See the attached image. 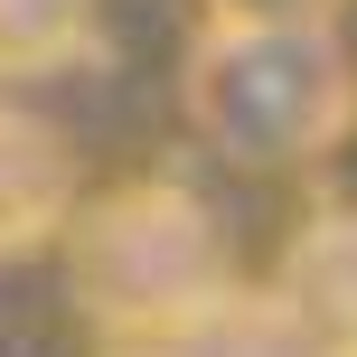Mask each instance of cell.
I'll list each match as a JSON object with an SVG mask.
<instances>
[{
	"label": "cell",
	"instance_id": "cell-1",
	"mask_svg": "<svg viewBox=\"0 0 357 357\" xmlns=\"http://www.w3.org/2000/svg\"><path fill=\"white\" fill-rule=\"evenodd\" d=\"M178 113L226 169H320L357 123V47L339 19H207L178 75Z\"/></svg>",
	"mask_w": 357,
	"mask_h": 357
},
{
	"label": "cell",
	"instance_id": "cell-2",
	"mask_svg": "<svg viewBox=\"0 0 357 357\" xmlns=\"http://www.w3.org/2000/svg\"><path fill=\"white\" fill-rule=\"evenodd\" d=\"M56 245H66L75 320L104 329L113 348H160L207 301L235 291L226 226H216L207 197H188L178 178H123V188L85 197Z\"/></svg>",
	"mask_w": 357,
	"mask_h": 357
},
{
	"label": "cell",
	"instance_id": "cell-3",
	"mask_svg": "<svg viewBox=\"0 0 357 357\" xmlns=\"http://www.w3.org/2000/svg\"><path fill=\"white\" fill-rule=\"evenodd\" d=\"M75 207H85L75 142L47 123V113H29V104H10V94H0V264L47 254L56 235H66Z\"/></svg>",
	"mask_w": 357,
	"mask_h": 357
},
{
	"label": "cell",
	"instance_id": "cell-4",
	"mask_svg": "<svg viewBox=\"0 0 357 357\" xmlns=\"http://www.w3.org/2000/svg\"><path fill=\"white\" fill-rule=\"evenodd\" d=\"M273 301L301 320L320 357H357V207H320L273 264Z\"/></svg>",
	"mask_w": 357,
	"mask_h": 357
},
{
	"label": "cell",
	"instance_id": "cell-5",
	"mask_svg": "<svg viewBox=\"0 0 357 357\" xmlns=\"http://www.w3.org/2000/svg\"><path fill=\"white\" fill-rule=\"evenodd\" d=\"M160 348H169V357H320V348L301 339V320H291L273 291H245V282H235L226 301H207V310H197L178 339H160Z\"/></svg>",
	"mask_w": 357,
	"mask_h": 357
},
{
	"label": "cell",
	"instance_id": "cell-6",
	"mask_svg": "<svg viewBox=\"0 0 357 357\" xmlns=\"http://www.w3.org/2000/svg\"><path fill=\"white\" fill-rule=\"evenodd\" d=\"M94 47V0H0V85L56 75Z\"/></svg>",
	"mask_w": 357,
	"mask_h": 357
},
{
	"label": "cell",
	"instance_id": "cell-7",
	"mask_svg": "<svg viewBox=\"0 0 357 357\" xmlns=\"http://www.w3.org/2000/svg\"><path fill=\"white\" fill-rule=\"evenodd\" d=\"M348 0H207V19H339Z\"/></svg>",
	"mask_w": 357,
	"mask_h": 357
},
{
	"label": "cell",
	"instance_id": "cell-8",
	"mask_svg": "<svg viewBox=\"0 0 357 357\" xmlns=\"http://www.w3.org/2000/svg\"><path fill=\"white\" fill-rule=\"evenodd\" d=\"M123 357H169V348H123Z\"/></svg>",
	"mask_w": 357,
	"mask_h": 357
}]
</instances>
